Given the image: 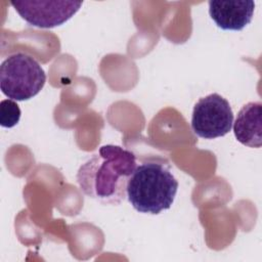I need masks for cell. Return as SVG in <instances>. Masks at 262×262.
Returning a JSON list of instances; mask_svg holds the SVG:
<instances>
[{
    "label": "cell",
    "mask_w": 262,
    "mask_h": 262,
    "mask_svg": "<svg viewBox=\"0 0 262 262\" xmlns=\"http://www.w3.org/2000/svg\"><path fill=\"white\" fill-rule=\"evenodd\" d=\"M136 167L132 151L106 144L79 168L77 181L85 195L102 204L117 205L127 196V183Z\"/></svg>",
    "instance_id": "1"
},
{
    "label": "cell",
    "mask_w": 262,
    "mask_h": 262,
    "mask_svg": "<svg viewBox=\"0 0 262 262\" xmlns=\"http://www.w3.org/2000/svg\"><path fill=\"white\" fill-rule=\"evenodd\" d=\"M178 181L168 165L149 160L138 165L127 183V199L132 207L145 214L157 215L171 208Z\"/></svg>",
    "instance_id": "2"
},
{
    "label": "cell",
    "mask_w": 262,
    "mask_h": 262,
    "mask_svg": "<svg viewBox=\"0 0 262 262\" xmlns=\"http://www.w3.org/2000/svg\"><path fill=\"white\" fill-rule=\"evenodd\" d=\"M45 82L43 68L29 54L13 53L1 63L0 88L9 99L29 100L42 90Z\"/></svg>",
    "instance_id": "3"
},
{
    "label": "cell",
    "mask_w": 262,
    "mask_h": 262,
    "mask_svg": "<svg viewBox=\"0 0 262 262\" xmlns=\"http://www.w3.org/2000/svg\"><path fill=\"white\" fill-rule=\"evenodd\" d=\"M233 125V112L227 99L218 93L202 97L193 106L191 129L205 139L226 135Z\"/></svg>",
    "instance_id": "4"
},
{
    "label": "cell",
    "mask_w": 262,
    "mask_h": 262,
    "mask_svg": "<svg viewBox=\"0 0 262 262\" xmlns=\"http://www.w3.org/2000/svg\"><path fill=\"white\" fill-rule=\"evenodd\" d=\"M14 10L29 25L41 29H51L61 26L74 16L83 2L81 1H11Z\"/></svg>",
    "instance_id": "5"
},
{
    "label": "cell",
    "mask_w": 262,
    "mask_h": 262,
    "mask_svg": "<svg viewBox=\"0 0 262 262\" xmlns=\"http://www.w3.org/2000/svg\"><path fill=\"white\" fill-rule=\"evenodd\" d=\"M209 14L214 23L225 31H241L252 20L255 2L247 0H211Z\"/></svg>",
    "instance_id": "6"
},
{
    "label": "cell",
    "mask_w": 262,
    "mask_h": 262,
    "mask_svg": "<svg viewBox=\"0 0 262 262\" xmlns=\"http://www.w3.org/2000/svg\"><path fill=\"white\" fill-rule=\"evenodd\" d=\"M233 133L242 144L259 148L262 144V103L252 101L245 104L233 123Z\"/></svg>",
    "instance_id": "7"
},
{
    "label": "cell",
    "mask_w": 262,
    "mask_h": 262,
    "mask_svg": "<svg viewBox=\"0 0 262 262\" xmlns=\"http://www.w3.org/2000/svg\"><path fill=\"white\" fill-rule=\"evenodd\" d=\"M20 108L12 99H3L0 102V125L4 128L14 127L20 119Z\"/></svg>",
    "instance_id": "8"
}]
</instances>
